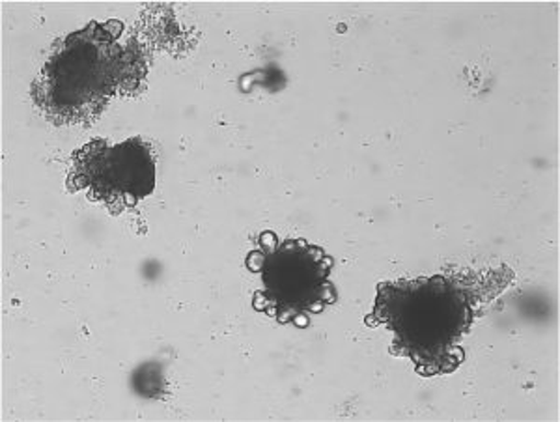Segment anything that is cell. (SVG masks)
Masks as SVG:
<instances>
[{
  "instance_id": "1",
  "label": "cell",
  "mask_w": 560,
  "mask_h": 422,
  "mask_svg": "<svg viewBox=\"0 0 560 422\" xmlns=\"http://www.w3.org/2000/svg\"><path fill=\"white\" fill-rule=\"evenodd\" d=\"M506 273L509 268L380 282L364 321L393 331L390 353L411 359L422 378L453 374L465 361L462 342L475 318L514 279Z\"/></svg>"
},
{
  "instance_id": "2",
  "label": "cell",
  "mask_w": 560,
  "mask_h": 422,
  "mask_svg": "<svg viewBox=\"0 0 560 422\" xmlns=\"http://www.w3.org/2000/svg\"><path fill=\"white\" fill-rule=\"evenodd\" d=\"M121 23L89 25L58 39L33 83V99L57 126L92 124L108 102L129 94L147 75L139 51L118 44Z\"/></svg>"
},
{
  "instance_id": "3",
  "label": "cell",
  "mask_w": 560,
  "mask_h": 422,
  "mask_svg": "<svg viewBox=\"0 0 560 422\" xmlns=\"http://www.w3.org/2000/svg\"><path fill=\"white\" fill-rule=\"evenodd\" d=\"M260 249L247 255L248 271L258 273L264 290L256 292L253 307L282 326L318 316L338 301L331 282L335 260L319 245L306 239H282L275 232L258 237Z\"/></svg>"
},
{
  "instance_id": "4",
  "label": "cell",
  "mask_w": 560,
  "mask_h": 422,
  "mask_svg": "<svg viewBox=\"0 0 560 422\" xmlns=\"http://www.w3.org/2000/svg\"><path fill=\"white\" fill-rule=\"evenodd\" d=\"M68 189L86 191V199L103 202L113 215H120L155 189L152 148L142 137L118 144L105 139L89 142L71 154Z\"/></svg>"
}]
</instances>
